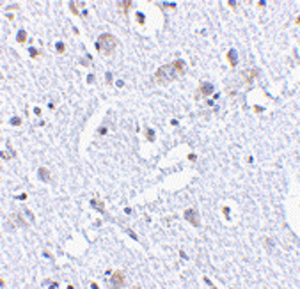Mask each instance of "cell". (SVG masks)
<instances>
[{
  "mask_svg": "<svg viewBox=\"0 0 300 289\" xmlns=\"http://www.w3.org/2000/svg\"><path fill=\"white\" fill-rule=\"evenodd\" d=\"M37 178L41 179V181H44V183H50L51 181L50 170L46 169V167H39V169H37Z\"/></svg>",
  "mask_w": 300,
  "mask_h": 289,
  "instance_id": "obj_6",
  "label": "cell"
},
{
  "mask_svg": "<svg viewBox=\"0 0 300 289\" xmlns=\"http://www.w3.org/2000/svg\"><path fill=\"white\" fill-rule=\"evenodd\" d=\"M16 41L20 43V44H23V43L27 41V32L21 28V30H18V36H16Z\"/></svg>",
  "mask_w": 300,
  "mask_h": 289,
  "instance_id": "obj_12",
  "label": "cell"
},
{
  "mask_svg": "<svg viewBox=\"0 0 300 289\" xmlns=\"http://www.w3.org/2000/svg\"><path fill=\"white\" fill-rule=\"evenodd\" d=\"M183 216H185V220L190 222L194 227H199L201 225V220H199V215L197 211L194 209V208H188V209H185V213H183Z\"/></svg>",
  "mask_w": 300,
  "mask_h": 289,
  "instance_id": "obj_4",
  "label": "cell"
},
{
  "mask_svg": "<svg viewBox=\"0 0 300 289\" xmlns=\"http://www.w3.org/2000/svg\"><path fill=\"white\" fill-rule=\"evenodd\" d=\"M55 50H57V53H59V55H62V53L66 51V44H64L62 41H57V44H55Z\"/></svg>",
  "mask_w": 300,
  "mask_h": 289,
  "instance_id": "obj_13",
  "label": "cell"
},
{
  "mask_svg": "<svg viewBox=\"0 0 300 289\" xmlns=\"http://www.w3.org/2000/svg\"><path fill=\"white\" fill-rule=\"evenodd\" d=\"M28 53H30V57H32V59H37V57L41 55V51H37L36 48H28Z\"/></svg>",
  "mask_w": 300,
  "mask_h": 289,
  "instance_id": "obj_15",
  "label": "cell"
},
{
  "mask_svg": "<svg viewBox=\"0 0 300 289\" xmlns=\"http://www.w3.org/2000/svg\"><path fill=\"white\" fill-rule=\"evenodd\" d=\"M25 215L30 218V222H34V215H32V211H30V209H25Z\"/></svg>",
  "mask_w": 300,
  "mask_h": 289,
  "instance_id": "obj_19",
  "label": "cell"
},
{
  "mask_svg": "<svg viewBox=\"0 0 300 289\" xmlns=\"http://www.w3.org/2000/svg\"><path fill=\"white\" fill-rule=\"evenodd\" d=\"M112 82V73H107V84H110Z\"/></svg>",
  "mask_w": 300,
  "mask_h": 289,
  "instance_id": "obj_22",
  "label": "cell"
},
{
  "mask_svg": "<svg viewBox=\"0 0 300 289\" xmlns=\"http://www.w3.org/2000/svg\"><path fill=\"white\" fill-rule=\"evenodd\" d=\"M131 4H133L131 0H123V2H119V7H121V11H123V13L126 14V13H128V9L131 7Z\"/></svg>",
  "mask_w": 300,
  "mask_h": 289,
  "instance_id": "obj_11",
  "label": "cell"
},
{
  "mask_svg": "<svg viewBox=\"0 0 300 289\" xmlns=\"http://www.w3.org/2000/svg\"><path fill=\"white\" fill-rule=\"evenodd\" d=\"M137 20H139L140 25H144V14H142V13H137Z\"/></svg>",
  "mask_w": 300,
  "mask_h": 289,
  "instance_id": "obj_18",
  "label": "cell"
},
{
  "mask_svg": "<svg viewBox=\"0 0 300 289\" xmlns=\"http://www.w3.org/2000/svg\"><path fill=\"white\" fill-rule=\"evenodd\" d=\"M105 133H107V128H105V126L98 128V135H105Z\"/></svg>",
  "mask_w": 300,
  "mask_h": 289,
  "instance_id": "obj_20",
  "label": "cell"
},
{
  "mask_svg": "<svg viewBox=\"0 0 300 289\" xmlns=\"http://www.w3.org/2000/svg\"><path fill=\"white\" fill-rule=\"evenodd\" d=\"M146 138H147V140H151V142L154 140V131L151 129V128H147V129H146Z\"/></svg>",
  "mask_w": 300,
  "mask_h": 289,
  "instance_id": "obj_14",
  "label": "cell"
},
{
  "mask_svg": "<svg viewBox=\"0 0 300 289\" xmlns=\"http://www.w3.org/2000/svg\"><path fill=\"white\" fill-rule=\"evenodd\" d=\"M241 75H243V78H245V80H247V82H249V84H250V82H252V80L256 78V75H257V69H252V71H243Z\"/></svg>",
  "mask_w": 300,
  "mask_h": 289,
  "instance_id": "obj_10",
  "label": "cell"
},
{
  "mask_svg": "<svg viewBox=\"0 0 300 289\" xmlns=\"http://www.w3.org/2000/svg\"><path fill=\"white\" fill-rule=\"evenodd\" d=\"M69 7H71V11H73V14L80 16V13H78V9H77V2H69Z\"/></svg>",
  "mask_w": 300,
  "mask_h": 289,
  "instance_id": "obj_16",
  "label": "cell"
},
{
  "mask_svg": "<svg viewBox=\"0 0 300 289\" xmlns=\"http://www.w3.org/2000/svg\"><path fill=\"white\" fill-rule=\"evenodd\" d=\"M116 46H117V39L112 34H101L96 41V50L101 55H110L116 50Z\"/></svg>",
  "mask_w": 300,
  "mask_h": 289,
  "instance_id": "obj_2",
  "label": "cell"
},
{
  "mask_svg": "<svg viewBox=\"0 0 300 289\" xmlns=\"http://www.w3.org/2000/svg\"><path fill=\"white\" fill-rule=\"evenodd\" d=\"M227 60H229V66H231V68L236 66V62H238V53H236L234 48H231V50L227 51Z\"/></svg>",
  "mask_w": 300,
  "mask_h": 289,
  "instance_id": "obj_8",
  "label": "cell"
},
{
  "mask_svg": "<svg viewBox=\"0 0 300 289\" xmlns=\"http://www.w3.org/2000/svg\"><path fill=\"white\" fill-rule=\"evenodd\" d=\"M211 92H213V85L211 84H201L199 89L196 91V96H194V98L199 101V99H203V98H208Z\"/></svg>",
  "mask_w": 300,
  "mask_h": 289,
  "instance_id": "obj_3",
  "label": "cell"
},
{
  "mask_svg": "<svg viewBox=\"0 0 300 289\" xmlns=\"http://www.w3.org/2000/svg\"><path fill=\"white\" fill-rule=\"evenodd\" d=\"M266 247H268V250H272V239H266Z\"/></svg>",
  "mask_w": 300,
  "mask_h": 289,
  "instance_id": "obj_23",
  "label": "cell"
},
{
  "mask_svg": "<svg viewBox=\"0 0 300 289\" xmlns=\"http://www.w3.org/2000/svg\"><path fill=\"white\" fill-rule=\"evenodd\" d=\"M91 206L94 208L96 211H100V213H105V204H103V202H101V201H100V199H93V201H91Z\"/></svg>",
  "mask_w": 300,
  "mask_h": 289,
  "instance_id": "obj_9",
  "label": "cell"
},
{
  "mask_svg": "<svg viewBox=\"0 0 300 289\" xmlns=\"http://www.w3.org/2000/svg\"><path fill=\"white\" fill-rule=\"evenodd\" d=\"M185 73H187V62L181 59L172 60V62H169V64H165V66H162V68H158L154 71L153 82L158 85H165L172 82V80H176V78L183 77Z\"/></svg>",
  "mask_w": 300,
  "mask_h": 289,
  "instance_id": "obj_1",
  "label": "cell"
},
{
  "mask_svg": "<svg viewBox=\"0 0 300 289\" xmlns=\"http://www.w3.org/2000/svg\"><path fill=\"white\" fill-rule=\"evenodd\" d=\"M11 124H13V126H20V124H21V119H20V117H13V119H11Z\"/></svg>",
  "mask_w": 300,
  "mask_h": 289,
  "instance_id": "obj_17",
  "label": "cell"
},
{
  "mask_svg": "<svg viewBox=\"0 0 300 289\" xmlns=\"http://www.w3.org/2000/svg\"><path fill=\"white\" fill-rule=\"evenodd\" d=\"M110 284L114 287H123V284H124V273L121 272V270L114 272L110 277Z\"/></svg>",
  "mask_w": 300,
  "mask_h": 289,
  "instance_id": "obj_5",
  "label": "cell"
},
{
  "mask_svg": "<svg viewBox=\"0 0 300 289\" xmlns=\"http://www.w3.org/2000/svg\"><path fill=\"white\" fill-rule=\"evenodd\" d=\"M14 199H20V201H25L27 199V193H20V195H16Z\"/></svg>",
  "mask_w": 300,
  "mask_h": 289,
  "instance_id": "obj_21",
  "label": "cell"
},
{
  "mask_svg": "<svg viewBox=\"0 0 300 289\" xmlns=\"http://www.w3.org/2000/svg\"><path fill=\"white\" fill-rule=\"evenodd\" d=\"M9 220L13 222V225H28L25 220H23V216L21 215H18V213H13V215H9Z\"/></svg>",
  "mask_w": 300,
  "mask_h": 289,
  "instance_id": "obj_7",
  "label": "cell"
},
{
  "mask_svg": "<svg viewBox=\"0 0 300 289\" xmlns=\"http://www.w3.org/2000/svg\"><path fill=\"white\" fill-rule=\"evenodd\" d=\"M34 114H36V115H41V108H37V107H36V108H34Z\"/></svg>",
  "mask_w": 300,
  "mask_h": 289,
  "instance_id": "obj_24",
  "label": "cell"
}]
</instances>
